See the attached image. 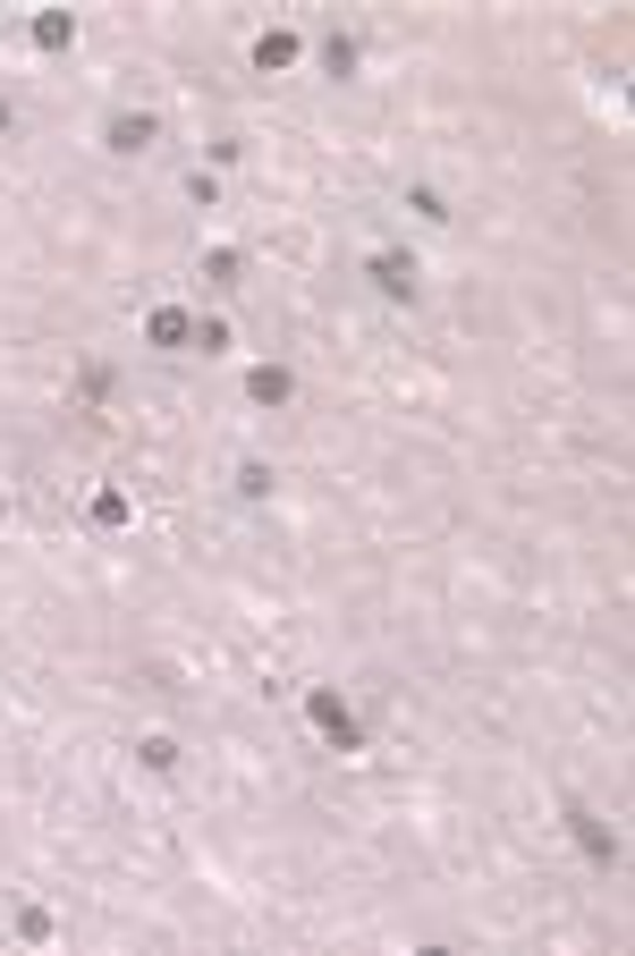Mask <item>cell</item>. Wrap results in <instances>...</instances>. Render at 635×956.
I'll return each mask as SVG.
<instances>
[{"instance_id":"cell-1","label":"cell","mask_w":635,"mask_h":956,"mask_svg":"<svg viewBox=\"0 0 635 956\" xmlns=\"http://www.w3.org/2000/svg\"><path fill=\"white\" fill-rule=\"evenodd\" d=\"M305 720H314V728L331 736L339 754H365V728H356V711H348L339 695H331V686H314V695H305Z\"/></svg>"},{"instance_id":"cell-2","label":"cell","mask_w":635,"mask_h":956,"mask_svg":"<svg viewBox=\"0 0 635 956\" xmlns=\"http://www.w3.org/2000/svg\"><path fill=\"white\" fill-rule=\"evenodd\" d=\"M365 271H373V288H381V296H399V305H407V296H415V280H424V271H415V255H399V246H381V255L365 263Z\"/></svg>"},{"instance_id":"cell-3","label":"cell","mask_w":635,"mask_h":956,"mask_svg":"<svg viewBox=\"0 0 635 956\" xmlns=\"http://www.w3.org/2000/svg\"><path fill=\"white\" fill-rule=\"evenodd\" d=\"M153 136H161V119H153V110H119V119L102 128V144H111V153H145Z\"/></svg>"},{"instance_id":"cell-4","label":"cell","mask_w":635,"mask_h":956,"mask_svg":"<svg viewBox=\"0 0 635 956\" xmlns=\"http://www.w3.org/2000/svg\"><path fill=\"white\" fill-rule=\"evenodd\" d=\"M246 398H254V407H288V398H297L288 364H254V373H246Z\"/></svg>"},{"instance_id":"cell-5","label":"cell","mask_w":635,"mask_h":956,"mask_svg":"<svg viewBox=\"0 0 635 956\" xmlns=\"http://www.w3.org/2000/svg\"><path fill=\"white\" fill-rule=\"evenodd\" d=\"M26 34H34V51H68L77 43V9H43Z\"/></svg>"},{"instance_id":"cell-6","label":"cell","mask_w":635,"mask_h":956,"mask_svg":"<svg viewBox=\"0 0 635 956\" xmlns=\"http://www.w3.org/2000/svg\"><path fill=\"white\" fill-rule=\"evenodd\" d=\"M145 339H153V348H187V339H195V322L178 314V305H153V314H145Z\"/></svg>"},{"instance_id":"cell-7","label":"cell","mask_w":635,"mask_h":956,"mask_svg":"<svg viewBox=\"0 0 635 956\" xmlns=\"http://www.w3.org/2000/svg\"><path fill=\"white\" fill-rule=\"evenodd\" d=\"M568 829H576V847H585V855H593V863H610V855H619V838H610V829L593 821L585 804H568Z\"/></svg>"},{"instance_id":"cell-8","label":"cell","mask_w":635,"mask_h":956,"mask_svg":"<svg viewBox=\"0 0 635 956\" xmlns=\"http://www.w3.org/2000/svg\"><path fill=\"white\" fill-rule=\"evenodd\" d=\"M254 68H263V77H272V68H297V34H288V26L254 34Z\"/></svg>"},{"instance_id":"cell-9","label":"cell","mask_w":635,"mask_h":956,"mask_svg":"<svg viewBox=\"0 0 635 956\" xmlns=\"http://www.w3.org/2000/svg\"><path fill=\"white\" fill-rule=\"evenodd\" d=\"M127 516H136V509H127V491H94V525H102V534H119Z\"/></svg>"},{"instance_id":"cell-10","label":"cell","mask_w":635,"mask_h":956,"mask_svg":"<svg viewBox=\"0 0 635 956\" xmlns=\"http://www.w3.org/2000/svg\"><path fill=\"white\" fill-rule=\"evenodd\" d=\"M272 482H280V475H272L263 457H246V466H238V491H246V500H272Z\"/></svg>"},{"instance_id":"cell-11","label":"cell","mask_w":635,"mask_h":956,"mask_svg":"<svg viewBox=\"0 0 635 956\" xmlns=\"http://www.w3.org/2000/svg\"><path fill=\"white\" fill-rule=\"evenodd\" d=\"M136 762H145V770H178V745H170V736H145V745H136Z\"/></svg>"},{"instance_id":"cell-12","label":"cell","mask_w":635,"mask_h":956,"mask_svg":"<svg viewBox=\"0 0 635 956\" xmlns=\"http://www.w3.org/2000/svg\"><path fill=\"white\" fill-rule=\"evenodd\" d=\"M322 68H331V77H348V68H356V43H348V34H331V43H322Z\"/></svg>"},{"instance_id":"cell-13","label":"cell","mask_w":635,"mask_h":956,"mask_svg":"<svg viewBox=\"0 0 635 956\" xmlns=\"http://www.w3.org/2000/svg\"><path fill=\"white\" fill-rule=\"evenodd\" d=\"M187 348H204V355H229V322H195V339Z\"/></svg>"},{"instance_id":"cell-14","label":"cell","mask_w":635,"mask_h":956,"mask_svg":"<svg viewBox=\"0 0 635 956\" xmlns=\"http://www.w3.org/2000/svg\"><path fill=\"white\" fill-rule=\"evenodd\" d=\"M407 212H424V221H449V203L432 187H407Z\"/></svg>"},{"instance_id":"cell-15","label":"cell","mask_w":635,"mask_h":956,"mask_svg":"<svg viewBox=\"0 0 635 956\" xmlns=\"http://www.w3.org/2000/svg\"><path fill=\"white\" fill-rule=\"evenodd\" d=\"M204 280L229 288V280H238V255H229V246H212V255H204Z\"/></svg>"},{"instance_id":"cell-16","label":"cell","mask_w":635,"mask_h":956,"mask_svg":"<svg viewBox=\"0 0 635 956\" xmlns=\"http://www.w3.org/2000/svg\"><path fill=\"white\" fill-rule=\"evenodd\" d=\"M9 128H18V110H9V102H0V136H9Z\"/></svg>"},{"instance_id":"cell-17","label":"cell","mask_w":635,"mask_h":956,"mask_svg":"<svg viewBox=\"0 0 635 956\" xmlns=\"http://www.w3.org/2000/svg\"><path fill=\"white\" fill-rule=\"evenodd\" d=\"M0 516H9V500H0Z\"/></svg>"}]
</instances>
